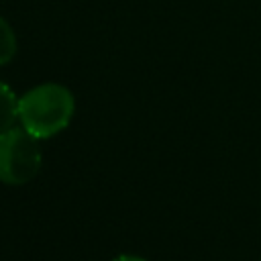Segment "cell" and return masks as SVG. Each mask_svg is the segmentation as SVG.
Masks as SVG:
<instances>
[{
	"instance_id": "obj_1",
	"label": "cell",
	"mask_w": 261,
	"mask_h": 261,
	"mask_svg": "<svg viewBox=\"0 0 261 261\" xmlns=\"http://www.w3.org/2000/svg\"><path fill=\"white\" fill-rule=\"evenodd\" d=\"M73 94L61 84H41L27 90L18 98L20 126L41 139H51L61 133L73 116Z\"/></svg>"
},
{
	"instance_id": "obj_2",
	"label": "cell",
	"mask_w": 261,
	"mask_h": 261,
	"mask_svg": "<svg viewBox=\"0 0 261 261\" xmlns=\"http://www.w3.org/2000/svg\"><path fill=\"white\" fill-rule=\"evenodd\" d=\"M39 139L22 126H10L0 133V181L22 186L35 179L41 169Z\"/></svg>"
},
{
	"instance_id": "obj_3",
	"label": "cell",
	"mask_w": 261,
	"mask_h": 261,
	"mask_svg": "<svg viewBox=\"0 0 261 261\" xmlns=\"http://www.w3.org/2000/svg\"><path fill=\"white\" fill-rule=\"evenodd\" d=\"M16 118H18V98L4 82H0V133L14 126Z\"/></svg>"
},
{
	"instance_id": "obj_4",
	"label": "cell",
	"mask_w": 261,
	"mask_h": 261,
	"mask_svg": "<svg viewBox=\"0 0 261 261\" xmlns=\"http://www.w3.org/2000/svg\"><path fill=\"white\" fill-rule=\"evenodd\" d=\"M16 49H18L16 33L8 24V20L0 16V65L8 63L16 55Z\"/></svg>"
},
{
	"instance_id": "obj_5",
	"label": "cell",
	"mask_w": 261,
	"mask_h": 261,
	"mask_svg": "<svg viewBox=\"0 0 261 261\" xmlns=\"http://www.w3.org/2000/svg\"><path fill=\"white\" fill-rule=\"evenodd\" d=\"M112 261H147V259L137 257V255H120V257H116V259H112Z\"/></svg>"
}]
</instances>
